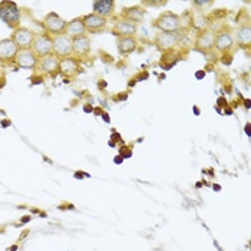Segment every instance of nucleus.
Wrapping results in <instances>:
<instances>
[{
  "instance_id": "5",
  "label": "nucleus",
  "mask_w": 251,
  "mask_h": 251,
  "mask_svg": "<svg viewBox=\"0 0 251 251\" xmlns=\"http://www.w3.org/2000/svg\"><path fill=\"white\" fill-rule=\"evenodd\" d=\"M156 27L164 33H175L181 27V19L174 13L167 12L156 19Z\"/></svg>"
},
{
  "instance_id": "23",
  "label": "nucleus",
  "mask_w": 251,
  "mask_h": 251,
  "mask_svg": "<svg viewBox=\"0 0 251 251\" xmlns=\"http://www.w3.org/2000/svg\"><path fill=\"white\" fill-rule=\"evenodd\" d=\"M102 119H103L106 124H109V122H111V118H109V115H108L106 112H102Z\"/></svg>"
},
{
  "instance_id": "14",
  "label": "nucleus",
  "mask_w": 251,
  "mask_h": 251,
  "mask_svg": "<svg viewBox=\"0 0 251 251\" xmlns=\"http://www.w3.org/2000/svg\"><path fill=\"white\" fill-rule=\"evenodd\" d=\"M114 32L119 38H125V36H134L136 33V23L129 22V20L124 19L116 22L114 26Z\"/></svg>"
},
{
  "instance_id": "19",
  "label": "nucleus",
  "mask_w": 251,
  "mask_h": 251,
  "mask_svg": "<svg viewBox=\"0 0 251 251\" xmlns=\"http://www.w3.org/2000/svg\"><path fill=\"white\" fill-rule=\"evenodd\" d=\"M118 50L121 55H129L136 49V40L134 36H125V38H118Z\"/></svg>"
},
{
  "instance_id": "29",
  "label": "nucleus",
  "mask_w": 251,
  "mask_h": 251,
  "mask_svg": "<svg viewBox=\"0 0 251 251\" xmlns=\"http://www.w3.org/2000/svg\"><path fill=\"white\" fill-rule=\"evenodd\" d=\"M246 108H250V100L249 99L246 100Z\"/></svg>"
},
{
  "instance_id": "12",
  "label": "nucleus",
  "mask_w": 251,
  "mask_h": 251,
  "mask_svg": "<svg viewBox=\"0 0 251 251\" xmlns=\"http://www.w3.org/2000/svg\"><path fill=\"white\" fill-rule=\"evenodd\" d=\"M155 45L161 50H170L175 45H178V36L176 33H158L155 38Z\"/></svg>"
},
{
  "instance_id": "21",
  "label": "nucleus",
  "mask_w": 251,
  "mask_h": 251,
  "mask_svg": "<svg viewBox=\"0 0 251 251\" xmlns=\"http://www.w3.org/2000/svg\"><path fill=\"white\" fill-rule=\"evenodd\" d=\"M124 16L126 18V20L129 22H141L144 19V10L138 9V7H132V9H125Z\"/></svg>"
},
{
  "instance_id": "13",
  "label": "nucleus",
  "mask_w": 251,
  "mask_h": 251,
  "mask_svg": "<svg viewBox=\"0 0 251 251\" xmlns=\"http://www.w3.org/2000/svg\"><path fill=\"white\" fill-rule=\"evenodd\" d=\"M82 20H83L85 29L89 30V32H98V30L103 29L106 26V23H108L105 18H100L95 13H89V15L83 16Z\"/></svg>"
},
{
  "instance_id": "27",
  "label": "nucleus",
  "mask_w": 251,
  "mask_h": 251,
  "mask_svg": "<svg viewBox=\"0 0 251 251\" xmlns=\"http://www.w3.org/2000/svg\"><path fill=\"white\" fill-rule=\"evenodd\" d=\"M246 132H247V135L250 136V124H247V126H246Z\"/></svg>"
},
{
  "instance_id": "20",
  "label": "nucleus",
  "mask_w": 251,
  "mask_h": 251,
  "mask_svg": "<svg viewBox=\"0 0 251 251\" xmlns=\"http://www.w3.org/2000/svg\"><path fill=\"white\" fill-rule=\"evenodd\" d=\"M237 40L241 46L249 48L251 43V29L250 26H243L238 32H237Z\"/></svg>"
},
{
  "instance_id": "4",
  "label": "nucleus",
  "mask_w": 251,
  "mask_h": 251,
  "mask_svg": "<svg viewBox=\"0 0 251 251\" xmlns=\"http://www.w3.org/2000/svg\"><path fill=\"white\" fill-rule=\"evenodd\" d=\"M52 46H53V55L56 58H68L72 55V39L66 36L65 33L52 36Z\"/></svg>"
},
{
  "instance_id": "17",
  "label": "nucleus",
  "mask_w": 251,
  "mask_h": 251,
  "mask_svg": "<svg viewBox=\"0 0 251 251\" xmlns=\"http://www.w3.org/2000/svg\"><path fill=\"white\" fill-rule=\"evenodd\" d=\"M214 40H215V35H214L213 32L204 30V32L200 33V36L197 39L195 46H197V49L207 52V50H211L214 48Z\"/></svg>"
},
{
  "instance_id": "3",
  "label": "nucleus",
  "mask_w": 251,
  "mask_h": 251,
  "mask_svg": "<svg viewBox=\"0 0 251 251\" xmlns=\"http://www.w3.org/2000/svg\"><path fill=\"white\" fill-rule=\"evenodd\" d=\"M66 25L68 22L60 18L58 13L55 12H50L45 16V20H43V26L48 32V35L50 36H58V35H62L65 33V29H66Z\"/></svg>"
},
{
  "instance_id": "24",
  "label": "nucleus",
  "mask_w": 251,
  "mask_h": 251,
  "mask_svg": "<svg viewBox=\"0 0 251 251\" xmlns=\"http://www.w3.org/2000/svg\"><path fill=\"white\" fill-rule=\"evenodd\" d=\"M122 159H124V158H122L121 155H118V156H115V159H114V161H115L116 164H122Z\"/></svg>"
},
{
  "instance_id": "22",
  "label": "nucleus",
  "mask_w": 251,
  "mask_h": 251,
  "mask_svg": "<svg viewBox=\"0 0 251 251\" xmlns=\"http://www.w3.org/2000/svg\"><path fill=\"white\" fill-rule=\"evenodd\" d=\"M213 1H195V6H211Z\"/></svg>"
},
{
  "instance_id": "2",
  "label": "nucleus",
  "mask_w": 251,
  "mask_h": 251,
  "mask_svg": "<svg viewBox=\"0 0 251 251\" xmlns=\"http://www.w3.org/2000/svg\"><path fill=\"white\" fill-rule=\"evenodd\" d=\"M32 52L38 56L39 59L53 55V46H52V38L46 33L42 35H35L33 43L30 46Z\"/></svg>"
},
{
  "instance_id": "16",
  "label": "nucleus",
  "mask_w": 251,
  "mask_h": 251,
  "mask_svg": "<svg viewBox=\"0 0 251 251\" xmlns=\"http://www.w3.org/2000/svg\"><path fill=\"white\" fill-rule=\"evenodd\" d=\"M115 7V1L114 0H97L94 1V13L100 16V18H108L112 15Z\"/></svg>"
},
{
  "instance_id": "7",
  "label": "nucleus",
  "mask_w": 251,
  "mask_h": 251,
  "mask_svg": "<svg viewBox=\"0 0 251 251\" xmlns=\"http://www.w3.org/2000/svg\"><path fill=\"white\" fill-rule=\"evenodd\" d=\"M15 63L19 66L20 69L33 71V69H38L39 58L32 52V49H23V50L18 52Z\"/></svg>"
},
{
  "instance_id": "30",
  "label": "nucleus",
  "mask_w": 251,
  "mask_h": 251,
  "mask_svg": "<svg viewBox=\"0 0 251 251\" xmlns=\"http://www.w3.org/2000/svg\"><path fill=\"white\" fill-rule=\"evenodd\" d=\"M16 249H18V247L15 246V247H10V249H9V251H15V250H16Z\"/></svg>"
},
{
  "instance_id": "15",
  "label": "nucleus",
  "mask_w": 251,
  "mask_h": 251,
  "mask_svg": "<svg viewBox=\"0 0 251 251\" xmlns=\"http://www.w3.org/2000/svg\"><path fill=\"white\" fill-rule=\"evenodd\" d=\"M86 33V29H85V25H83V20L82 18H76V19L68 22L66 25V29H65V35L69 36L71 39L77 38V36H82Z\"/></svg>"
},
{
  "instance_id": "6",
  "label": "nucleus",
  "mask_w": 251,
  "mask_h": 251,
  "mask_svg": "<svg viewBox=\"0 0 251 251\" xmlns=\"http://www.w3.org/2000/svg\"><path fill=\"white\" fill-rule=\"evenodd\" d=\"M10 39L15 42V45L18 46L19 50L30 49V46H32V43H33V39H35V33H33L30 29L20 26V27L13 30L12 38Z\"/></svg>"
},
{
  "instance_id": "18",
  "label": "nucleus",
  "mask_w": 251,
  "mask_h": 251,
  "mask_svg": "<svg viewBox=\"0 0 251 251\" xmlns=\"http://www.w3.org/2000/svg\"><path fill=\"white\" fill-rule=\"evenodd\" d=\"M232 45H234V39H232L231 33H227V32H223V33L217 35L215 40H214V48L221 50V52L230 50Z\"/></svg>"
},
{
  "instance_id": "10",
  "label": "nucleus",
  "mask_w": 251,
  "mask_h": 251,
  "mask_svg": "<svg viewBox=\"0 0 251 251\" xmlns=\"http://www.w3.org/2000/svg\"><path fill=\"white\" fill-rule=\"evenodd\" d=\"M38 69L42 74H45V75L55 76L59 71V58H56L55 55H49V56L40 58L38 63Z\"/></svg>"
},
{
  "instance_id": "28",
  "label": "nucleus",
  "mask_w": 251,
  "mask_h": 251,
  "mask_svg": "<svg viewBox=\"0 0 251 251\" xmlns=\"http://www.w3.org/2000/svg\"><path fill=\"white\" fill-rule=\"evenodd\" d=\"M197 77L198 79H202L204 77V72H197Z\"/></svg>"
},
{
  "instance_id": "11",
  "label": "nucleus",
  "mask_w": 251,
  "mask_h": 251,
  "mask_svg": "<svg viewBox=\"0 0 251 251\" xmlns=\"http://www.w3.org/2000/svg\"><path fill=\"white\" fill-rule=\"evenodd\" d=\"M91 52V39L86 35L72 39V53L75 56H86Z\"/></svg>"
},
{
  "instance_id": "1",
  "label": "nucleus",
  "mask_w": 251,
  "mask_h": 251,
  "mask_svg": "<svg viewBox=\"0 0 251 251\" xmlns=\"http://www.w3.org/2000/svg\"><path fill=\"white\" fill-rule=\"evenodd\" d=\"M0 19L13 30L20 27V9L18 4L9 0L0 1Z\"/></svg>"
},
{
  "instance_id": "9",
  "label": "nucleus",
  "mask_w": 251,
  "mask_h": 251,
  "mask_svg": "<svg viewBox=\"0 0 251 251\" xmlns=\"http://www.w3.org/2000/svg\"><path fill=\"white\" fill-rule=\"evenodd\" d=\"M19 49L10 38L0 40V60L3 62H15Z\"/></svg>"
},
{
  "instance_id": "8",
  "label": "nucleus",
  "mask_w": 251,
  "mask_h": 251,
  "mask_svg": "<svg viewBox=\"0 0 251 251\" xmlns=\"http://www.w3.org/2000/svg\"><path fill=\"white\" fill-rule=\"evenodd\" d=\"M58 72L62 76L72 79V77H75L79 74V63L76 62V59L72 58V56L59 59Z\"/></svg>"
},
{
  "instance_id": "25",
  "label": "nucleus",
  "mask_w": 251,
  "mask_h": 251,
  "mask_svg": "<svg viewBox=\"0 0 251 251\" xmlns=\"http://www.w3.org/2000/svg\"><path fill=\"white\" fill-rule=\"evenodd\" d=\"M83 109H85V112H91V111H92V108H91L89 105H85V106H83Z\"/></svg>"
},
{
  "instance_id": "26",
  "label": "nucleus",
  "mask_w": 251,
  "mask_h": 251,
  "mask_svg": "<svg viewBox=\"0 0 251 251\" xmlns=\"http://www.w3.org/2000/svg\"><path fill=\"white\" fill-rule=\"evenodd\" d=\"M118 99H128V94H122V95H119Z\"/></svg>"
}]
</instances>
